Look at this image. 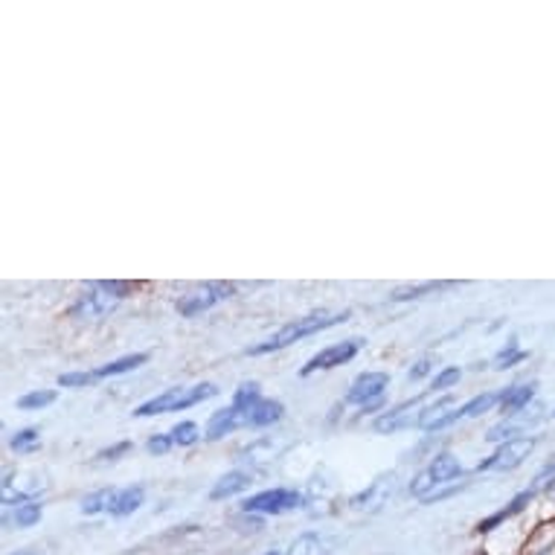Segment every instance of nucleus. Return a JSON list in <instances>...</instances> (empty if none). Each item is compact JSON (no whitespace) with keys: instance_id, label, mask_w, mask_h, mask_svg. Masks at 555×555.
<instances>
[{"instance_id":"4468645a","label":"nucleus","mask_w":555,"mask_h":555,"mask_svg":"<svg viewBox=\"0 0 555 555\" xmlns=\"http://www.w3.org/2000/svg\"><path fill=\"white\" fill-rule=\"evenodd\" d=\"M535 492H538V486H535V489H527V492H520L518 498H512L509 506H506V509H501V512H498V515H492V518L480 520V527H477V532H492L494 527H501L503 520L515 518L518 512H524V509H527V506H529V503H532V498H535Z\"/></svg>"},{"instance_id":"a878e982","label":"nucleus","mask_w":555,"mask_h":555,"mask_svg":"<svg viewBox=\"0 0 555 555\" xmlns=\"http://www.w3.org/2000/svg\"><path fill=\"white\" fill-rule=\"evenodd\" d=\"M55 396H59L55 390L27 392V396H21V399H18V408L21 410H41V408H47V404H53Z\"/></svg>"},{"instance_id":"a211bd4d","label":"nucleus","mask_w":555,"mask_h":555,"mask_svg":"<svg viewBox=\"0 0 555 555\" xmlns=\"http://www.w3.org/2000/svg\"><path fill=\"white\" fill-rule=\"evenodd\" d=\"M283 401H273V399H262L250 410V425L254 428H264V425H273V422L283 420Z\"/></svg>"},{"instance_id":"aec40b11","label":"nucleus","mask_w":555,"mask_h":555,"mask_svg":"<svg viewBox=\"0 0 555 555\" xmlns=\"http://www.w3.org/2000/svg\"><path fill=\"white\" fill-rule=\"evenodd\" d=\"M262 401V392H259V384L256 382H245L238 384L236 396H233V408H238L242 413H247V425H250V410L256 408Z\"/></svg>"},{"instance_id":"dca6fc26","label":"nucleus","mask_w":555,"mask_h":555,"mask_svg":"<svg viewBox=\"0 0 555 555\" xmlns=\"http://www.w3.org/2000/svg\"><path fill=\"white\" fill-rule=\"evenodd\" d=\"M532 396H535V384H515V387L501 392V410L506 416H515V413L527 408Z\"/></svg>"},{"instance_id":"c756f323","label":"nucleus","mask_w":555,"mask_h":555,"mask_svg":"<svg viewBox=\"0 0 555 555\" xmlns=\"http://www.w3.org/2000/svg\"><path fill=\"white\" fill-rule=\"evenodd\" d=\"M439 283H425V285H416V288H399V292L392 294V300H413V297H420V294H428V292H437Z\"/></svg>"},{"instance_id":"72a5a7b5","label":"nucleus","mask_w":555,"mask_h":555,"mask_svg":"<svg viewBox=\"0 0 555 555\" xmlns=\"http://www.w3.org/2000/svg\"><path fill=\"white\" fill-rule=\"evenodd\" d=\"M12 555H38L36 550H18V553H12Z\"/></svg>"},{"instance_id":"b1692460","label":"nucleus","mask_w":555,"mask_h":555,"mask_svg":"<svg viewBox=\"0 0 555 555\" xmlns=\"http://www.w3.org/2000/svg\"><path fill=\"white\" fill-rule=\"evenodd\" d=\"M12 451H18V454H33V451H38V446H41V430L38 428H24L18 430L15 437H12Z\"/></svg>"},{"instance_id":"f8f14e48","label":"nucleus","mask_w":555,"mask_h":555,"mask_svg":"<svg viewBox=\"0 0 555 555\" xmlns=\"http://www.w3.org/2000/svg\"><path fill=\"white\" fill-rule=\"evenodd\" d=\"M143 501H146V489H143V486H128V489H119V492H114L108 515H114V518H128V515H134V512L143 506Z\"/></svg>"},{"instance_id":"412c9836","label":"nucleus","mask_w":555,"mask_h":555,"mask_svg":"<svg viewBox=\"0 0 555 555\" xmlns=\"http://www.w3.org/2000/svg\"><path fill=\"white\" fill-rule=\"evenodd\" d=\"M527 352L518 346V337H509V344L503 346L501 352L492 358V366L494 370H512L515 364H520V361H527Z\"/></svg>"},{"instance_id":"4c0bfd02","label":"nucleus","mask_w":555,"mask_h":555,"mask_svg":"<svg viewBox=\"0 0 555 555\" xmlns=\"http://www.w3.org/2000/svg\"><path fill=\"white\" fill-rule=\"evenodd\" d=\"M553 416H555V413H553Z\"/></svg>"},{"instance_id":"473e14b6","label":"nucleus","mask_w":555,"mask_h":555,"mask_svg":"<svg viewBox=\"0 0 555 555\" xmlns=\"http://www.w3.org/2000/svg\"><path fill=\"white\" fill-rule=\"evenodd\" d=\"M430 366H434V361H430V358H422V361H416V364L410 366L408 378L410 382H420V378H425V375L430 373Z\"/></svg>"},{"instance_id":"423d86ee","label":"nucleus","mask_w":555,"mask_h":555,"mask_svg":"<svg viewBox=\"0 0 555 555\" xmlns=\"http://www.w3.org/2000/svg\"><path fill=\"white\" fill-rule=\"evenodd\" d=\"M535 442H538L535 437L509 439V442H503V446L489 456V460H482V463L477 465V472H512V468H518V465L532 454Z\"/></svg>"},{"instance_id":"f03ea898","label":"nucleus","mask_w":555,"mask_h":555,"mask_svg":"<svg viewBox=\"0 0 555 555\" xmlns=\"http://www.w3.org/2000/svg\"><path fill=\"white\" fill-rule=\"evenodd\" d=\"M212 396H219L216 384H195V387H172V390L160 392L155 399L143 401L134 410V416L146 420V416H157V413H178V410L195 408L198 401H207Z\"/></svg>"},{"instance_id":"9b49d317","label":"nucleus","mask_w":555,"mask_h":555,"mask_svg":"<svg viewBox=\"0 0 555 555\" xmlns=\"http://www.w3.org/2000/svg\"><path fill=\"white\" fill-rule=\"evenodd\" d=\"M420 401L422 399L404 401V404H399V408L387 410L382 420L375 422V430H378V434H392V430H401V428H408V425H416V420H420V410H416V413H410V410L416 408Z\"/></svg>"},{"instance_id":"bb28decb","label":"nucleus","mask_w":555,"mask_h":555,"mask_svg":"<svg viewBox=\"0 0 555 555\" xmlns=\"http://www.w3.org/2000/svg\"><path fill=\"white\" fill-rule=\"evenodd\" d=\"M169 437H172L175 446H195V442H198V425H195V422H181V425H175V428L169 430Z\"/></svg>"},{"instance_id":"5701e85b","label":"nucleus","mask_w":555,"mask_h":555,"mask_svg":"<svg viewBox=\"0 0 555 555\" xmlns=\"http://www.w3.org/2000/svg\"><path fill=\"white\" fill-rule=\"evenodd\" d=\"M38 520H41V503H36V501L18 503V506H15V512H12V524H15L18 529L36 527Z\"/></svg>"},{"instance_id":"c9c22d12","label":"nucleus","mask_w":555,"mask_h":555,"mask_svg":"<svg viewBox=\"0 0 555 555\" xmlns=\"http://www.w3.org/2000/svg\"><path fill=\"white\" fill-rule=\"evenodd\" d=\"M264 555H285V553H280V550H271V553H264Z\"/></svg>"},{"instance_id":"4be33fe9","label":"nucleus","mask_w":555,"mask_h":555,"mask_svg":"<svg viewBox=\"0 0 555 555\" xmlns=\"http://www.w3.org/2000/svg\"><path fill=\"white\" fill-rule=\"evenodd\" d=\"M494 404H501V392H480V396H474L472 401H465L460 410H463V420H474V416L489 413Z\"/></svg>"},{"instance_id":"f3484780","label":"nucleus","mask_w":555,"mask_h":555,"mask_svg":"<svg viewBox=\"0 0 555 555\" xmlns=\"http://www.w3.org/2000/svg\"><path fill=\"white\" fill-rule=\"evenodd\" d=\"M451 404H454V396H442V399H439L437 404H430V408H422L420 410V420H416V428L437 430L439 422L446 420L448 410H454V408H451Z\"/></svg>"},{"instance_id":"cd10ccee","label":"nucleus","mask_w":555,"mask_h":555,"mask_svg":"<svg viewBox=\"0 0 555 555\" xmlns=\"http://www.w3.org/2000/svg\"><path fill=\"white\" fill-rule=\"evenodd\" d=\"M460 378H463V370H460V366H446V370L434 378V384H430V392L448 390V387H454Z\"/></svg>"},{"instance_id":"2f4dec72","label":"nucleus","mask_w":555,"mask_h":555,"mask_svg":"<svg viewBox=\"0 0 555 555\" xmlns=\"http://www.w3.org/2000/svg\"><path fill=\"white\" fill-rule=\"evenodd\" d=\"M128 451H131V442H119V446L105 448V451H100V454H96V460H105V463H114V460H119V456L128 454Z\"/></svg>"},{"instance_id":"7ed1b4c3","label":"nucleus","mask_w":555,"mask_h":555,"mask_svg":"<svg viewBox=\"0 0 555 555\" xmlns=\"http://www.w3.org/2000/svg\"><path fill=\"white\" fill-rule=\"evenodd\" d=\"M128 292H131V283H117V280L114 283H96L91 285V292L85 294V297H79V302L70 309V314L85 320H100L117 309L119 300Z\"/></svg>"},{"instance_id":"2eb2a0df","label":"nucleus","mask_w":555,"mask_h":555,"mask_svg":"<svg viewBox=\"0 0 555 555\" xmlns=\"http://www.w3.org/2000/svg\"><path fill=\"white\" fill-rule=\"evenodd\" d=\"M285 555H332V541L320 532H302L297 541H294Z\"/></svg>"},{"instance_id":"e433bc0d","label":"nucleus","mask_w":555,"mask_h":555,"mask_svg":"<svg viewBox=\"0 0 555 555\" xmlns=\"http://www.w3.org/2000/svg\"><path fill=\"white\" fill-rule=\"evenodd\" d=\"M477 555H486V553H477Z\"/></svg>"},{"instance_id":"6e6552de","label":"nucleus","mask_w":555,"mask_h":555,"mask_svg":"<svg viewBox=\"0 0 555 555\" xmlns=\"http://www.w3.org/2000/svg\"><path fill=\"white\" fill-rule=\"evenodd\" d=\"M233 294V285L228 283H210L204 285L201 292L190 294V297H181L178 300V311H181L183 318H195V314H201V311L212 309V306H219V302H224Z\"/></svg>"},{"instance_id":"ddd939ff","label":"nucleus","mask_w":555,"mask_h":555,"mask_svg":"<svg viewBox=\"0 0 555 555\" xmlns=\"http://www.w3.org/2000/svg\"><path fill=\"white\" fill-rule=\"evenodd\" d=\"M254 477L247 472H228L224 477H219V482L210 489L212 501H228L233 494H242L245 489H250Z\"/></svg>"},{"instance_id":"6ab92c4d","label":"nucleus","mask_w":555,"mask_h":555,"mask_svg":"<svg viewBox=\"0 0 555 555\" xmlns=\"http://www.w3.org/2000/svg\"><path fill=\"white\" fill-rule=\"evenodd\" d=\"M149 361V356H143V352H137V356H122L117 358V361H111V364L100 366L96 370V378H114V375H126L131 373V370H137V366H143Z\"/></svg>"},{"instance_id":"20e7f679","label":"nucleus","mask_w":555,"mask_h":555,"mask_svg":"<svg viewBox=\"0 0 555 555\" xmlns=\"http://www.w3.org/2000/svg\"><path fill=\"white\" fill-rule=\"evenodd\" d=\"M460 474H463V465H460V460H456L454 454L442 451V454H437L434 460H430L428 468H425V472H422L416 480L410 482V494H416V498H428L434 489H439V486H448V482L456 480Z\"/></svg>"},{"instance_id":"7c9ffc66","label":"nucleus","mask_w":555,"mask_h":555,"mask_svg":"<svg viewBox=\"0 0 555 555\" xmlns=\"http://www.w3.org/2000/svg\"><path fill=\"white\" fill-rule=\"evenodd\" d=\"M172 446H175V442H172V437H169V434H155V437L146 442L149 454H157V456L166 454V451H169Z\"/></svg>"},{"instance_id":"9d476101","label":"nucleus","mask_w":555,"mask_h":555,"mask_svg":"<svg viewBox=\"0 0 555 555\" xmlns=\"http://www.w3.org/2000/svg\"><path fill=\"white\" fill-rule=\"evenodd\" d=\"M247 425V413H242L238 408H221L216 410L210 416V422H207V439L210 442H216V439L228 437V434H233L236 428H245Z\"/></svg>"},{"instance_id":"0eeeda50","label":"nucleus","mask_w":555,"mask_h":555,"mask_svg":"<svg viewBox=\"0 0 555 555\" xmlns=\"http://www.w3.org/2000/svg\"><path fill=\"white\" fill-rule=\"evenodd\" d=\"M361 346H364V340H361V337H349V340H340V344L326 346V349H320L318 356L311 358L309 364L302 366L300 375L306 378V375L318 373V370H335V366L349 364V361H352V358L361 352Z\"/></svg>"},{"instance_id":"f704fd0d","label":"nucleus","mask_w":555,"mask_h":555,"mask_svg":"<svg viewBox=\"0 0 555 555\" xmlns=\"http://www.w3.org/2000/svg\"><path fill=\"white\" fill-rule=\"evenodd\" d=\"M550 498H555V477H553V482H550Z\"/></svg>"},{"instance_id":"39448f33","label":"nucleus","mask_w":555,"mask_h":555,"mask_svg":"<svg viewBox=\"0 0 555 555\" xmlns=\"http://www.w3.org/2000/svg\"><path fill=\"white\" fill-rule=\"evenodd\" d=\"M302 503H306V498L300 492H292V489H268V492L247 498L242 503V512L245 515H285V512L300 509Z\"/></svg>"},{"instance_id":"f257e3e1","label":"nucleus","mask_w":555,"mask_h":555,"mask_svg":"<svg viewBox=\"0 0 555 555\" xmlns=\"http://www.w3.org/2000/svg\"><path fill=\"white\" fill-rule=\"evenodd\" d=\"M346 320H349V311H344V314H326V311H318V314H309V318L294 320V323L283 326L276 335L262 340V344L250 346V349H247V356H268V352L285 349V346L297 344V340H302V337L318 335V332H323V328H332L337 326V323H346Z\"/></svg>"},{"instance_id":"1a4fd4ad","label":"nucleus","mask_w":555,"mask_h":555,"mask_svg":"<svg viewBox=\"0 0 555 555\" xmlns=\"http://www.w3.org/2000/svg\"><path fill=\"white\" fill-rule=\"evenodd\" d=\"M387 384H390V375L387 373H364L358 375L356 382H352V387H349V392H346V404H361V408H366L370 401L382 399L384 390H387Z\"/></svg>"},{"instance_id":"393cba45","label":"nucleus","mask_w":555,"mask_h":555,"mask_svg":"<svg viewBox=\"0 0 555 555\" xmlns=\"http://www.w3.org/2000/svg\"><path fill=\"white\" fill-rule=\"evenodd\" d=\"M111 501H114V489H102V492L88 494L82 501V515H100V512H108Z\"/></svg>"},{"instance_id":"c85d7f7f","label":"nucleus","mask_w":555,"mask_h":555,"mask_svg":"<svg viewBox=\"0 0 555 555\" xmlns=\"http://www.w3.org/2000/svg\"><path fill=\"white\" fill-rule=\"evenodd\" d=\"M96 382V373H62L59 375V387L64 390H74V387H88Z\"/></svg>"}]
</instances>
